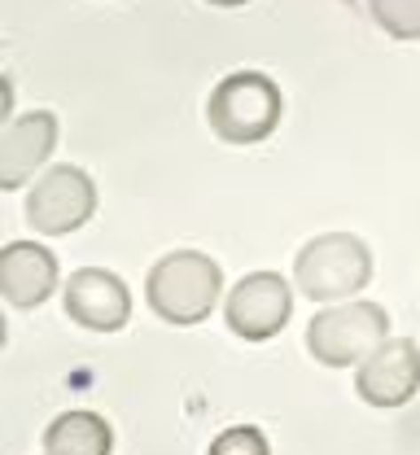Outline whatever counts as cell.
Returning a JSON list of instances; mask_svg holds the SVG:
<instances>
[{
  "mask_svg": "<svg viewBox=\"0 0 420 455\" xmlns=\"http://www.w3.org/2000/svg\"><path fill=\"white\" fill-rule=\"evenodd\" d=\"M224 293V267L202 250H171L145 276V302L162 324L193 329L202 324Z\"/></svg>",
  "mask_w": 420,
  "mask_h": 455,
  "instance_id": "obj_1",
  "label": "cell"
},
{
  "mask_svg": "<svg viewBox=\"0 0 420 455\" xmlns=\"http://www.w3.org/2000/svg\"><path fill=\"white\" fill-rule=\"evenodd\" d=\"M285 118V97L272 75L233 70L206 97V123L224 145H263Z\"/></svg>",
  "mask_w": 420,
  "mask_h": 455,
  "instance_id": "obj_2",
  "label": "cell"
},
{
  "mask_svg": "<svg viewBox=\"0 0 420 455\" xmlns=\"http://www.w3.org/2000/svg\"><path fill=\"white\" fill-rule=\"evenodd\" d=\"M390 338V311L381 302H324L306 324V350L324 368H360L363 359Z\"/></svg>",
  "mask_w": 420,
  "mask_h": 455,
  "instance_id": "obj_3",
  "label": "cell"
},
{
  "mask_svg": "<svg viewBox=\"0 0 420 455\" xmlns=\"http://www.w3.org/2000/svg\"><path fill=\"white\" fill-rule=\"evenodd\" d=\"M372 281V250L355 232H320L294 259V284L311 302H346Z\"/></svg>",
  "mask_w": 420,
  "mask_h": 455,
  "instance_id": "obj_4",
  "label": "cell"
},
{
  "mask_svg": "<svg viewBox=\"0 0 420 455\" xmlns=\"http://www.w3.org/2000/svg\"><path fill=\"white\" fill-rule=\"evenodd\" d=\"M97 180L75 163H58V167L40 171L27 188V224L40 236H70L97 215Z\"/></svg>",
  "mask_w": 420,
  "mask_h": 455,
  "instance_id": "obj_5",
  "label": "cell"
},
{
  "mask_svg": "<svg viewBox=\"0 0 420 455\" xmlns=\"http://www.w3.org/2000/svg\"><path fill=\"white\" fill-rule=\"evenodd\" d=\"M294 315V289L281 272H250L224 298V324L228 333L250 346L272 341Z\"/></svg>",
  "mask_w": 420,
  "mask_h": 455,
  "instance_id": "obj_6",
  "label": "cell"
},
{
  "mask_svg": "<svg viewBox=\"0 0 420 455\" xmlns=\"http://www.w3.org/2000/svg\"><path fill=\"white\" fill-rule=\"evenodd\" d=\"M61 311L88 333H119L131 320V289L110 267H79L61 284Z\"/></svg>",
  "mask_w": 420,
  "mask_h": 455,
  "instance_id": "obj_7",
  "label": "cell"
},
{
  "mask_svg": "<svg viewBox=\"0 0 420 455\" xmlns=\"http://www.w3.org/2000/svg\"><path fill=\"white\" fill-rule=\"evenodd\" d=\"M355 395L368 407L394 411L420 395V346L412 338H385L360 368H355Z\"/></svg>",
  "mask_w": 420,
  "mask_h": 455,
  "instance_id": "obj_8",
  "label": "cell"
},
{
  "mask_svg": "<svg viewBox=\"0 0 420 455\" xmlns=\"http://www.w3.org/2000/svg\"><path fill=\"white\" fill-rule=\"evenodd\" d=\"M61 136V123L53 110H31V114H13L4 123L0 136V188L13 193L22 184H31L40 167L53 158Z\"/></svg>",
  "mask_w": 420,
  "mask_h": 455,
  "instance_id": "obj_9",
  "label": "cell"
},
{
  "mask_svg": "<svg viewBox=\"0 0 420 455\" xmlns=\"http://www.w3.org/2000/svg\"><path fill=\"white\" fill-rule=\"evenodd\" d=\"M61 284L58 254L40 241H9L0 250V293L13 311L44 307Z\"/></svg>",
  "mask_w": 420,
  "mask_h": 455,
  "instance_id": "obj_10",
  "label": "cell"
},
{
  "mask_svg": "<svg viewBox=\"0 0 420 455\" xmlns=\"http://www.w3.org/2000/svg\"><path fill=\"white\" fill-rule=\"evenodd\" d=\"M44 451L53 455H110L115 429L97 411H66L44 429Z\"/></svg>",
  "mask_w": 420,
  "mask_h": 455,
  "instance_id": "obj_11",
  "label": "cell"
},
{
  "mask_svg": "<svg viewBox=\"0 0 420 455\" xmlns=\"http://www.w3.org/2000/svg\"><path fill=\"white\" fill-rule=\"evenodd\" d=\"M368 13L390 40H420V0H368Z\"/></svg>",
  "mask_w": 420,
  "mask_h": 455,
  "instance_id": "obj_12",
  "label": "cell"
},
{
  "mask_svg": "<svg viewBox=\"0 0 420 455\" xmlns=\"http://www.w3.org/2000/svg\"><path fill=\"white\" fill-rule=\"evenodd\" d=\"M206 455H272V443H267V434L254 429V425H233V429H224V434L210 443Z\"/></svg>",
  "mask_w": 420,
  "mask_h": 455,
  "instance_id": "obj_13",
  "label": "cell"
},
{
  "mask_svg": "<svg viewBox=\"0 0 420 455\" xmlns=\"http://www.w3.org/2000/svg\"><path fill=\"white\" fill-rule=\"evenodd\" d=\"M206 4H215V9H241V4H250V0H206Z\"/></svg>",
  "mask_w": 420,
  "mask_h": 455,
  "instance_id": "obj_14",
  "label": "cell"
},
{
  "mask_svg": "<svg viewBox=\"0 0 420 455\" xmlns=\"http://www.w3.org/2000/svg\"><path fill=\"white\" fill-rule=\"evenodd\" d=\"M44 455H53V451H44Z\"/></svg>",
  "mask_w": 420,
  "mask_h": 455,
  "instance_id": "obj_15",
  "label": "cell"
}]
</instances>
